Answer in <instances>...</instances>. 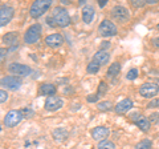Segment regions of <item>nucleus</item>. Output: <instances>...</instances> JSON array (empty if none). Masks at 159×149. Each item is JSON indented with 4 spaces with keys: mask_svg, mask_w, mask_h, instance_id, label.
Segmentation results:
<instances>
[{
    "mask_svg": "<svg viewBox=\"0 0 159 149\" xmlns=\"http://www.w3.org/2000/svg\"><path fill=\"white\" fill-rule=\"evenodd\" d=\"M7 99H8V93L6 91H3V89H0V103L7 101Z\"/></svg>",
    "mask_w": 159,
    "mask_h": 149,
    "instance_id": "c756f323",
    "label": "nucleus"
},
{
    "mask_svg": "<svg viewBox=\"0 0 159 149\" xmlns=\"http://www.w3.org/2000/svg\"><path fill=\"white\" fill-rule=\"evenodd\" d=\"M53 137L56 141H64L68 137V132L64 128H57L53 131Z\"/></svg>",
    "mask_w": 159,
    "mask_h": 149,
    "instance_id": "aec40b11",
    "label": "nucleus"
},
{
    "mask_svg": "<svg viewBox=\"0 0 159 149\" xmlns=\"http://www.w3.org/2000/svg\"><path fill=\"white\" fill-rule=\"evenodd\" d=\"M131 108H133V101L130 99H123L122 101H119L116 105V112L122 115V113H126L127 111H130Z\"/></svg>",
    "mask_w": 159,
    "mask_h": 149,
    "instance_id": "ddd939ff",
    "label": "nucleus"
},
{
    "mask_svg": "<svg viewBox=\"0 0 159 149\" xmlns=\"http://www.w3.org/2000/svg\"><path fill=\"white\" fill-rule=\"evenodd\" d=\"M56 87L53 85V84H43L41 87H40V95H44V96H53L54 93H56Z\"/></svg>",
    "mask_w": 159,
    "mask_h": 149,
    "instance_id": "a211bd4d",
    "label": "nucleus"
},
{
    "mask_svg": "<svg viewBox=\"0 0 159 149\" xmlns=\"http://www.w3.org/2000/svg\"><path fill=\"white\" fill-rule=\"evenodd\" d=\"M62 100L57 96H51L47 99L45 101V109L47 111H57V109H60L62 107Z\"/></svg>",
    "mask_w": 159,
    "mask_h": 149,
    "instance_id": "9b49d317",
    "label": "nucleus"
},
{
    "mask_svg": "<svg viewBox=\"0 0 159 149\" xmlns=\"http://www.w3.org/2000/svg\"><path fill=\"white\" fill-rule=\"evenodd\" d=\"M13 17V8L11 6H0V27L6 26Z\"/></svg>",
    "mask_w": 159,
    "mask_h": 149,
    "instance_id": "9d476101",
    "label": "nucleus"
},
{
    "mask_svg": "<svg viewBox=\"0 0 159 149\" xmlns=\"http://www.w3.org/2000/svg\"><path fill=\"white\" fill-rule=\"evenodd\" d=\"M21 79L17 77V76H6L0 80V85L2 87H6L8 89H12V91H16L21 87Z\"/></svg>",
    "mask_w": 159,
    "mask_h": 149,
    "instance_id": "0eeeda50",
    "label": "nucleus"
},
{
    "mask_svg": "<svg viewBox=\"0 0 159 149\" xmlns=\"http://www.w3.org/2000/svg\"><path fill=\"white\" fill-rule=\"evenodd\" d=\"M158 29H159V24H158Z\"/></svg>",
    "mask_w": 159,
    "mask_h": 149,
    "instance_id": "ea45409f",
    "label": "nucleus"
},
{
    "mask_svg": "<svg viewBox=\"0 0 159 149\" xmlns=\"http://www.w3.org/2000/svg\"><path fill=\"white\" fill-rule=\"evenodd\" d=\"M23 115H25V116H27V118H28V117H31V116L33 115V112H32L29 108H25V109L23 111Z\"/></svg>",
    "mask_w": 159,
    "mask_h": 149,
    "instance_id": "473e14b6",
    "label": "nucleus"
},
{
    "mask_svg": "<svg viewBox=\"0 0 159 149\" xmlns=\"http://www.w3.org/2000/svg\"><path fill=\"white\" fill-rule=\"evenodd\" d=\"M106 91H107V87H106V83H101V84H99V85H98V92L96 93V95L98 96V99L99 97H101V96H103V95H105V93H106Z\"/></svg>",
    "mask_w": 159,
    "mask_h": 149,
    "instance_id": "a878e982",
    "label": "nucleus"
},
{
    "mask_svg": "<svg viewBox=\"0 0 159 149\" xmlns=\"http://www.w3.org/2000/svg\"><path fill=\"white\" fill-rule=\"evenodd\" d=\"M152 44H154L155 47H159V37H155V39H154V40H152Z\"/></svg>",
    "mask_w": 159,
    "mask_h": 149,
    "instance_id": "e433bc0d",
    "label": "nucleus"
},
{
    "mask_svg": "<svg viewBox=\"0 0 159 149\" xmlns=\"http://www.w3.org/2000/svg\"><path fill=\"white\" fill-rule=\"evenodd\" d=\"M126 77H127V80H135V79L138 77V69H137V68L130 69V71L127 72Z\"/></svg>",
    "mask_w": 159,
    "mask_h": 149,
    "instance_id": "bb28decb",
    "label": "nucleus"
},
{
    "mask_svg": "<svg viewBox=\"0 0 159 149\" xmlns=\"http://www.w3.org/2000/svg\"><path fill=\"white\" fill-rule=\"evenodd\" d=\"M107 47H109V43L107 41H103L102 43V48H107Z\"/></svg>",
    "mask_w": 159,
    "mask_h": 149,
    "instance_id": "4c0bfd02",
    "label": "nucleus"
},
{
    "mask_svg": "<svg viewBox=\"0 0 159 149\" xmlns=\"http://www.w3.org/2000/svg\"><path fill=\"white\" fill-rule=\"evenodd\" d=\"M47 23H49V26H51V27H54V23H53V19L52 17H48L47 19Z\"/></svg>",
    "mask_w": 159,
    "mask_h": 149,
    "instance_id": "c9c22d12",
    "label": "nucleus"
},
{
    "mask_svg": "<svg viewBox=\"0 0 159 149\" xmlns=\"http://www.w3.org/2000/svg\"><path fill=\"white\" fill-rule=\"evenodd\" d=\"M99 67H101V65H99L98 63H96V61H90L86 69H88V72H89V73H97V72L99 71Z\"/></svg>",
    "mask_w": 159,
    "mask_h": 149,
    "instance_id": "393cba45",
    "label": "nucleus"
},
{
    "mask_svg": "<svg viewBox=\"0 0 159 149\" xmlns=\"http://www.w3.org/2000/svg\"><path fill=\"white\" fill-rule=\"evenodd\" d=\"M92 136H93L94 140H97V141H103V140H105V138L109 136V129L105 128V127H97V128L93 129Z\"/></svg>",
    "mask_w": 159,
    "mask_h": 149,
    "instance_id": "f8f14e48",
    "label": "nucleus"
},
{
    "mask_svg": "<svg viewBox=\"0 0 159 149\" xmlns=\"http://www.w3.org/2000/svg\"><path fill=\"white\" fill-rule=\"evenodd\" d=\"M158 92H159V87L155 83H145L139 87V95L146 99H151L157 96Z\"/></svg>",
    "mask_w": 159,
    "mask_h": 149,
    "instance_id": "20e7f679",
    "label": "nucleus"
},
{
    "mask_svg": "<svg viewBox=\"0 0 159 149\" xmlns=\"http://www.w3.org/2000/svg\"><path fill=\"white\" fill-rule=\"evenodd\" d=\"M52 19L54 22V26L58 27H66L70 24V17H69V13L65 8L62 7H56L53 9V15Z\"/></svg>",
    "mask_w": 159,
    "mask_h": 149,
    "instance_id": "f257e3e1",
    "label": "nucleus"
},
{
    "mask_svg": "<svg viewBox=\"0 0 159 149\" xmlns=\"http://www.w3.org/2000/svg\"><path fill=\"white\" fill-rule=\"evenodd\" d=\"M3 43L7 46H12L17 47V33L16 32H8L3 36Z\"/></svg>",
    "mask_w": 159,
    "mask_h": 149,
    "instance_id": "f3484780",
    "label": "nucleus"
},
{
    "mask_svg": "<svg viewBox=\"0 0 159 149\" xmlns=\"http://www.w3.org/2000/svg\"><path fill=\"white\" fill-rule=\"evenodd\" d=\"M151 148H152V142L148 138H145L143 141L138 142L135 145V149H151Z\"/></svg>",
    "mask_w": 159,
    "mask_h": 149,
    "instance_id": "4be33fe9",
    "label": "nucleus"
},
{
    "mask_svg": "<svg viewBox=\"0 0 159 149\" xmlns=\"http://www.w3.org/2000/svg\"><path fill=\"white\" fill-rule=\"evenodd\" d=\"M45 43L48 44L49 47H60L64 43V37L60 33H53V35L47 36Z\"/></svg>",
    "mask_w": 159,
    "mask_h": 149,
    "instance_id": "4468645a",
    "label": "nucleus"
},
{
    "mask_svg": "<svg viewBox=\"0 0 159 149\" xmlns=\"http://www.w3.org/2000/svg\"><path fill=\"white\" fill-rule=\"evenodd\" d=\"M97 108L101 112H106V111H110V109L113 108V104H111V101H101L97 105Z\"/></svg>",
    "mask_w": 159,
    "mask_h": 149,
    "instance_id": "5701e85b",
    "label": "nucleus"
},
{
    "mask_svg": "<svg viewBox=\"0 0 159 149\" xmlns=\"http://www.w3.org/2000/svg\"><path fill=\"white\" fill-rule=\"evenodd\" d=\"M121 72V64L119 63H113L107 69V76L109 77H116L117 74H119Z\"/></svg>",
    "mask_w": 159,
    "mask_h": 149,
    "instance_id": "412c9836",
    "label": "nucleus"
},
{
    "mask_svg": "<svg viewBox=\"0 0 159 149\" xmlns=\"http://www.w3.org/2000/svg\"><path fill=\"white\" fill-rule=\"evenodd\" d=\"M0 132H2V127H0Z\"/></svg>",
    "mask_w": 159,
    "mask_h": 149,
    "instance_id": "58836bf2",
    "label": "nucleus"
},
{
    "mask_svg": "<svg viewBox=\"0 0 159 149\" xmlns=\"http://www.w3.org/2000/svg\"><path fill=\"white\" fill-rule=\"evenodd\" d=\"M7 57V51L4 48H0V64H2Z\"/></svg>",
    "mask_w": 159,
    "mask_h": 149,
    "instance_id": "7c9ffc66",
    "label": "nucleus"
},
{
    "mask_svg": "<svg viewBox=\"0 0 159 149\" xmlns=\"http://www.w3.org/2000/svg\"><path fill=\"white\" fill-rule=\"evenodd\" d=\"M40 36H41V26L40 24H33V26H31L27 29L25 35H24V40H25L27 44H33L39 40Z\"/></svg>",
    "mask_w": 159,
    "mask_h": 149,
    "instance_id": "7ed1b4c3",
    "label": "nucleus"
},
{
    "mask_svg": "<svg viewBox=\"0 0 159 149\" xmlns=\"http://www.w3.org/2000/svg\"><path fill=\"white\" fill-rule=\"evenodd\" d=\"M23 118H24V115L21 111H9L6 115V118H4V124H6V127L12 128V127H16Z\"/></svg>",
    "mask_w": 159,
    "mask_h": 149,
    "instance_id": "423d86ee",
    "label": "nucleus"
},
{
    "mask_svg": "<svg viewBox=\"0 0 159 149\" xmlns=\"http://www.w3.org/2000/svg\"><path fill=\"white\" fill-rule=\"evenodd\" d=\"M135 124L139 127V129L143 132H148V129H150V120L148 118H146L145 116H141L138 118V120L135 121Z\"/></svg>",
    "mask_w": 159,
    "mask_h": 149,
    "instance_id": "6ab92c4d",
    "label": "nucleus"
},
{
    "mask_svg": "<svg viewBox=\"0 0 159 149\" xmlns=\"http://www.w3.org/2000/svg\"><path fill=\"white\" fill-rule=\"evenodd\" d=\"M109 60H110V55H109L106 51H102V49L94 55V59H93V61L98 63L99 65H105V64L109 63Z\"/></svg>",
    "mask_w": 159,
    "mask_h": 149,
    "instance_id": "2eb2a0df",
    "label": "nucleus"
},
{
    "mask_svg": "<svg viewBox=\"0 0 159 149\" xmlns=\"http://www.w3.org/2000/svg\"><path fill=\"white\" fill-rule=\"evenodd\" d=\"M147 108H148V109L159 108V97H158V99H154V100H151L150 103H148V104H147Z\"/></svg>",
    "mask_w": 159,
    "mask_h": 149,
    "instance_id": "cd10ccee",
    "label": "nucleus"
},
{
    "mask_svg": "<svg viewBox=\"0 0 159 149\" xmlns=\"http://www.w3.org/2000/svg\"><path fill=\"white\" fill-rule=\"evenodd\" d=\"M106 3H107V0H99V2H98V6L102 8V7L106 6Z\"/></svg>",
    "mask_w": 159,
    "mask_h": 149,
    "instance_id": "f704fd0d",
    "label": "nucleus"
},
{
    "mask_svg": "<svg viewBox=\"0 0 159 149\" xmlns=\"http://www.w3.org/2000/svg\"><path fill=\"white\" fill-rule=\"evenodd\" d=\"M98 32L101 36H105V37L114 36V35H117V27H116V24L111 23L110 20H103L99 24Z\"/></svg>",
    "mask_w": 159,
    "mask_h": 149,
    "instance_id": "39448f33",
    "label": "nucleus"
},
{
    "mask_svg": "<svg viewBox=\"0 0 159 149\" xmlns=\"http://www.w3.org/2000/svg\"><path fill=\"white\" fill-rule=\"evenodd\" d=\"M8 71L11 73H15L17 76H28L29 73L32 72V69L28 65H24V64H19V63H12L9 64Z\"/></svg>",
    "mask_w": 159,
    "mask_h": 149,
    "instance_id": "1a4fd4ad",
    "label": "nucleus"
},
{
    "mask_svg": "<svg viewBox=\"0 0 159 149\" xmlns=\"http://www.w3.org/2000/svg\"><path fill=\"white\" fill-rule=\"evenodd\" d=\"M148 120H150V123H155V124H159V113L158 112H154L152 115L148 117Z\"/></svg>",
    "mask_w": 159,
    "mask_h": 149,
    "instance_id": "c85d7f7f",
    "label": "nucleus"
},
{
    "mask_svg": "<svg viewBox=\"0 0 159 149\" xmlns=\"http://www.w3.org/2000/svg\"><path fill=\"white\" fill-rule=\"evenodd\" d=\"M98 149H116V145H114V142L109 141V140H103L99 142Z\"/></svg>",
    "mask_w": 159,
    "mask_h": 149,
    "instance_id": "b1692460",
    "label": "nucleus"
},
{
    "mask_svg": "<svg viewBox=\"0 0 159 149\" xmlns=\"http://www.w3.org/2000/svg\"><path fill=\"white\" fill-rule=\"evenodd\" d=\"M111 16L119 23H126L129 20V17H130V13H129L127 8L122 6H116L111 9Z\"/></svg>",
    "mask_w": 159,
    "mask_h": 149,
    "instance_id": "6e6552de",
    "label": "nucleus"
},
{
    "mask_svg": "<svg viewBox=\"0 0 159 149\" xmlns=\"http://www.w3.org/2000/svg\"><path fill=\"white\" fill-rule=\"evenodd\" d=\"M86 100H88L89 103H96V101L98 100V96H97V95H89V96L86 97Z\"/></svg>",
    "mask_w": 159,
    "mask_h": 149,
    "instance_id": "2f4dec72",
    "label": "nucleus"
},
{
    "mask_svg": "<svg viewBox=\"0 0 159 149\" xmlns=\"http://www.w3.org/2000/svg\"><path fill=\"white\" fill-rule=\"evenodd\" d=\"M94 15H96V12H94V8L92 6H85L84 7V9H82V20L85 22L86 24H90L93 22Z\"/></svg>",
    "mask_w": 159,
    "mask_h": 149,
    "instance_id": "dca6fc26",
    "label": "nucleus"
},
{
    "mask_svg": "<svg viewBox=\"0 0 159 149\" xmlns=\"http://www.w3.org/2000/svg\"><path fill=\"white\" fill-rule=\"evenodd\" d=\"M134 7H143L145 6V2H141V0H135V2H131Z\"/></svg>",
    "mask_w": 159,
    "mask_h": 149,
    "instance_id": "72a5a7b5",
    "label": "nucleus"
},
{
    "mask_svg": "<svg viewBox=\"0 0 159 149\" xmlns=\"http://www.w3.org/2000/svg\"><path fill=\"white\" fill-rule=\"evenodd\" d=\"M52 6V2L51 0H37V2H34L31 7V16L32 17H40L44 12H47L49 7Z\"/></svg>",
    "mask_w": 159,
    "mask_h": 149,
    "instance_id": "f03ea898",
    "label": "nucleus"
}]
</instances>
